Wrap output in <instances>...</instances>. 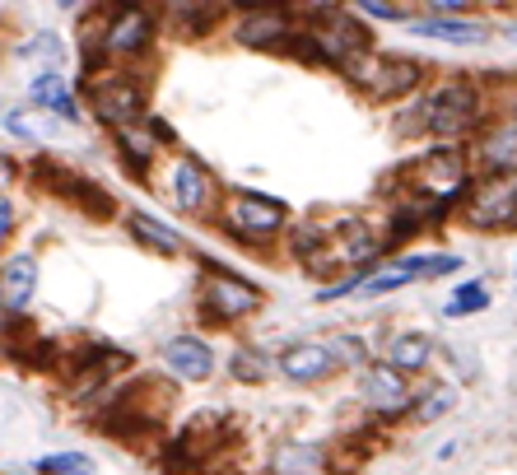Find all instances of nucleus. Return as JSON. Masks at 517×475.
Wrapping results in <instances>:
<instances>
[{
    "instance_id": "nucleus-1",
    "label": "nucleus",
    "mask_w": 517,
    "mask_h": 475,
    "mask_svg": "<svg viewBox=\"0 0 517 475\" xmlns=\"http://www.w3.org/2000/svg\"><path fill=\"white\" fill-rule=\"evenodd\" d=\"M480 112V94L471 84H438L434 94H415L410 108H401L396 117V131L401 136H438V140H452L471 131Z\"/></svg>"
},
{
    "instance_id": "nucleus-2",
    "label": "nucleus",
    "mask_w": 517,
    "mask_h": 475,
    "mask_svg": "<svg viewBox=\"0 0 517 475\" xmlns=\"http://www.w3.org/2000/svg\"><path fill=\"white\" fill-rule=\"evenodd\" d=\"M345 80L359 84L368 98H378V103H392V98H406L420 89L424 80V66L420 61H410V56H373V52H359L345 61Z\"/></svg>"
},
{
    "instance_id": "nucleus-3",
    "label": "nucleus",
    "mask_w": 517,
    "mask_h": 475,
    "mask_svg": "<svg viewBox=\"0 0 517 475\" xmlns=\"http://www.w3.org/2000/svg\"><path fill=\"white\" fill-rule=\"evenodd\" d=\"M466 182H471V168H466L462 145H438L410 168V191H420L434 210H448L466 191Z\"/></svg>"
},
{
    "instance_id": "nucleus-4",
    "label": "nucleus",
    "mask_w": 517,
    "mask_h": 475,
    "mask_svg": "<svg viewBox=\"0 0 517 475\" xmlns=\"http://www.w3.org/2000/svg\"><path fill=\"white\" fill-rule=\"evenodd\" d=\"M84 89H89L98 122L117 126V131L136 126L140 112H145V84L131 80V75H94V80H84Z\"/></svg>"
},
{
    "instance_id": "nucleus-5",
    "label": "nucleus",
    "mask_w": 517,
    "mask_h": 475,
    "mask_svg": "<svg viewBox=\"0 0 517 475\" xmlns=\"http://www.w3.org/2000/svg\"><path fill=\"white\" fill-rule=\"evenodd\" d=\"M285 201H275V196H257V191H233L229 205H224V224L229 233L247 238V243H257V238H275V233L285 229Z\"/></svg>"
},
{
    "instance_id": "nucleus-6",
    "label": "nucleus",
    "mask_w": 517,
    "mask_h": 475,
    "mask_svg": "<svg viewBox=\"0 0 517 475\" xmlns=\"http://www.w3.org/2000/svg\"><path fill=\"white\" fill-rule=\"evenodd\" d=\"M466 219L476 229H508L517 224V173H485L480 187H471Z\"/></svg>"
},
{
    "instance_id": "nucleus-7",
    "label": "nucleus",
    "mask_w": 517,
    "mask_h": 475,
    "mask_svg": "<svg viewBox=\"0 0 517 475\" xmlns=\"http://www.w3.org/2000/svg\"><path fill=\"white\" fill-rule=\"evenodd\" d=\"M257 308H261V289L257 285H247V280H238V275H229V271L205 275L201 313L210 317V322H238V317L257 313Z\"/></svg>"
},
{
    "instance_id": "nucleus-8",
    "label": "nucleus",
    "mask_w": 517,
    "mask_h": 475,
    "mask_svg": "<svg viewBox=\"0 0 517 475\" xmlns=\"http://www.w3.org/2000/svg\"><path fill=\"white\" fill-rule=\"evenodd\" d=\"M150 38H154V14L140 10V5H126V10H117L108 24H103L98 56H108V61H131V56H140L150 47Z\"/></svg>"
},
{
    "instance_id": "nucleus-9",
    "label": "nucleus",
    "mask_w": 517,
    "mask_h": 475,
    "mask_svg": "<svg viewBox=\"0 0 517 475\" xmlns=\"http://www.w3.org/2000/svg\"><path fill=\"white\" fill-rule=\"evenodd\" d=\"M294 33H299V28H294V14L275 10V5L247 10L243 19H238V42H243V47H257V52H289Z\"/></svg>"
},
{
    "instance_id": "nucleus-10",
    "label": "nucleus",
    "mask_w": 517,
    "mask_h": 475,
    "mask_svg": "<svg viewBox=\"0 0 517 475\" xmlns=\"http://www.w3.org/2000/svg\"><path fill=\"white\" fill-rule=\"evenodd\" d=\"M38 182H42V187H52L56 196H66L70 205L89 210V215H98V219L112 215V196H108V191L94 187V182L80 177V173H66L61 163H38Z\"/></svg>"
},
{
    "instance_id": "nucleus-11",
    "label": "nucleus",
    "mask_w": 517,
    "mask_h": 475,
    "mask_svg": "<svg viewBox=\"0 0 517 475\" xmlns=\"http://www.w3.org/2000/svg\"><path fill=\"white\" fill-rule=\"evenodd\" d=\"M359 396H364V406L382 410V415H396L415 401L406 373H396L392 364H368V373L359 378Z\"/></svg>"
},
{
    "instance_id": "nucleus-12",
    "label": "nucleus",
    "mask_w": 517,
    "mask_h": 475,
    "mask_svg": "<svg viewBox=\"0 0 517 475\" xmlns=\"http://www.w3.org/2000/svg\"><path fill=\"white\" fill-rule=\"evenodd\" d=\"M336 350L331 345H317V340H303V345H289L285 354H280V373H285L289 382H322L336 373Z\"/></svg>"
},
{
    "instance_id": "nucleus-13",
    "label": "nucleus",
    "mask_w": 517,
    "mask_h": 475,
    "mask_svg": "<svg viewBox=\"0 0 517 475\" xmlns=\"http://www.w3.org/2000/svg\"><path fill=\"white\" fill-rule=\"evenodd\" d=\"M173 191H177V205H182L187 215H205V210L215 205V177L205 173L196 159H182L173 168Z\"/></svg>"
},
{
    "instance_id": "nucleus-14",
    "label": "nucleus",
    "mask_w": 517,
    "mask_h": 475,
    "mask_svg": "<svg viewBox=\"0 0 517 475\" xmlns=\"http://www.w3.org/2000/svg\"><path fill=\"white\" fill-rule=\"evenodd\" d=\"M33 289H38V261L28 257V252L24 257H10L0 266V308H5V313H24Z\"/></svg>"
},
{
    "instance_id": "nucleus-15",
    "label": "nucleus",
    "mask_w": 517,
    "mask_h": 475,
    "mask_svg": "<svg viewBox=\"0 0 517 475\" xmlns=\"http://www.w3.org/2000/svg\"><path fill=\"white\" fill-rule=\"evenodd\" d=\"M164 359L168 368H173L177 378L187 382H205L210 373H215V354H210V345H205L201 336H177L164 345Z\"/></svg>"
},
{
    "instance_id": "nucleus-16",
    "label": "nucleus",
    "mask_w": 517,
    "mask_h": 475,
    "mask_svg": "<svg viewBox=\"0 0 517 475\" xmlns=\"http://www.w3.org/2000/svg\"><path fill=\"white\" fill-rule=\"evenodd\" d=\"M331 466L322 443H280L271 457V475H322Z\"/></svg>"
},
{
    "instance_id": "nucleus-17",
    "label": "nucleus",
    "mask_w": 517,
    "mask_h": 475,
    "mask_svg": "<svg viewBox=\"0 0 517 475\" xmlns=\"http://www.w3.org/2000/svg\"><path fill=\"white\" fill-rule=\"evenodd\" d=\"M480 159H485L490 173H517V122L499 126L480 140Z\"/></svg>"
},
{
    "instance_id": "nucleus-18",
    "label": "nucleus",
    "mask_w": 517,
    "mask_h": 475,
    "mask_svg": "<svg viewBox=\"0 0 517 475\" xmlns=\"http://www.w3.org/2000/svg\"><path fill=\"white\" fill-rule=\"evenodd\" d=\"M410 33L434 42H485V24L476 19H420V24H410Z\"/></svg>"
},
{
    "instance_id": "nucleus-19",
    "label": "nucleus",
    "mask_w": 517,
    "mask_h": 475,
    "mask_svg": "<svg viewBox=\"0 0 517 475\" xmlns=\"http://www.w3.org/2000/svg\"><path fill=\"white\" fill-rule=\"evenodd\" d=\"M429 354H434V340L420 336V331H406V336L392 340V350H387V364H392L396 373H420V368L429 364Z\"/></svg>"
},
{
    "instance_id": "nucleus-20",
    "label": "nucleus",
    "mask_w": 517,
    "mask_h": 475,
    "mask_svg": "<svg viewBox=\"0 0 517 475\" xmlns=\"http://www.w3.org/2000/svg\"><path fill=\"white\" fill-rule=\"evenodd\" d=\"M33 103H38V108H52L56 117H70V122L80 117V108H75L70 89L61 84V75H38V80H33Z\"/></svg>"
},
{
    "instance_id": "nucleus-21",
    "label": "nucleus",
    "mask_w": 517,
    "mask_h": 475,
    "mask_svg": "<svg viewBox=\"0 0 517 475\" xmlns=\"http://www.w3.org/2000/svg\"><path fill=\"white\" fill-rule=\"evenodd\" d=\"M131 233H136L145 247H154V252H164V257H173V252H182V238H177L168 224H159V219L150 215H131Z\"/></svg>"
},
{
    "instance_id": "nucleus-22",
    "label": "nucleus",
    "mask_w": 517,
    "mask_h": 475,
    "mask_svg": "<svg viewBox=\"0 0 517 475\" xmlns=\"http://www.w3.org/2000/svg\"><path fill=\"white\" fill-rule=\"evenodd\" d=\"M117 145H122V154L131 163H136V173H145L154 159V131H140V126H126V131H117Z\"/></svg>"
},
{
    "instance_id": "nucleus-23",
    "label": "nucleus",
    "mask_w": 517,
    "mask_h": 475,
    "mask_svg": "<svg viewBox=\"0 0 517 475\" xmlns=\"http://www.w3.org/2000/svg\"><path fill=\"white\" fill-rule=\"evenodd\" d=\"M33 471L38 475H94V462H89L84 452H52V457H42Z\"/></svg>"
},
{
    "instance_id": "nucleus-24",
    "label": "nucleus",
    "mask_w": 517,
    "mask_h": 475,
    "mask_svg": "<svg viewBox=\"0 0 517 475\" xmlns=\"http://www.w3.org/2000/svg\"><path fill=\"white\" fill-rule=\"evenodd\" d=\"M480 308H490V294L480 285H462L448 303H443V317H471V313H480Z\"/></svg>"
},
{
    "instance_id": "nucleus-25",
    "label": "nucleus",
    "mask_w": 517,
    "mask_h": 475,
    "mask_svg": "<svg viewBox=\"0 0 517 475\" xmlns=\"http://www.w3.org/2000/svg\"><path fill=\"white\" fill-rule=\"evenodd\" d=\"M168 14L177 19V28H182V33H205V28L219 19V5H173Z\"/></svg>"
},
{
    "instance_id": "nucleus-26",
    "label": "nucleus",
    "mask_w": 517,
    "mask_h": 475,
    "mask_svg": "<svg viewBox=\"0 0 517 475\" xmlns=\"http://www.w3.org/2000/svg\"><path fill=\"white\" fill-rule=\"evenodd\" d=\"M266 373H271V359H266L261 350H238L233 354V378L238 382H261Z\"/></svg>"
},
{
    "instance_id": "nucleus-27",
    "label": "nucleus",
    "mask_w": 517,
    "mask_h": 475,
    "mask_svg": "<svg viewBox=\"0 0 517 475\" xmlns=\"http://www.w3.org/2000/svg\"><path fill=\"white\" fill-rule=\"evenodd\" d=\"M452 406H457V392H452V387H429V396H424L420 410H415V420H420V424H434L438 415H448Z\"/></svg>"
},
{
    "instance_id": "nucleus-28",
    "label": "nucleus",
    "mask_w": 517,
    "mask_h": 475,
    "mask_svg": "<svg viewBox=\"0 0 517 475\" xmlns=\"http://www.w3.org/2000/svg\"><path fill=\"white\" fill-rule=\"evenodd\" d=\"M359 14H368V19H387V24H401V19H406V10L382 5V0H364V5H359Z\"/></svg>"
},
{
    "instance_id": "nucleus-29",
    "label": "nucleus",
    "mask_w": 517,
    "mask_h": 475,
    "mask_svg": "<svg viewBox=\"0 0 517 475\" xmlns=\"http://www.w3.org/2000/svg\"><path fill=\"white\" fill-rule=\"evenodd\" d=\"M10 229H14V205L5 201V196H0V243L10 238Z\"/></svg>"
},
{
    "instance_id": "nucleus-30",
    "label": "nucleus",
    "mask_w": 517,
    "mask_h": 475,
    "mask_svg": "<svg viewBox=\"0 0 517 475\" xmlns=\"http://www.w3.org/2000/svg\"><path fill=\"white\" fill-rule=\"evenodd\" d=\"M471 5L466 0H434V14H466Z\"/></svg>"
},
{
    "instance_id": "nucleus-31",
    "label": "nucleus",
    "mask_w": 517,
    "mask_h": 475,
    "mask_svg": "<svg viewBox=\"0 0 517 475\" xmlns=\"http://www.w3.org/2000/svg\"><path fill=\"white\" fill-rule=\"evenodd\" d=\"M508 38H517V24H513V28H508Z\"/></svg>"
}]
</instances>
